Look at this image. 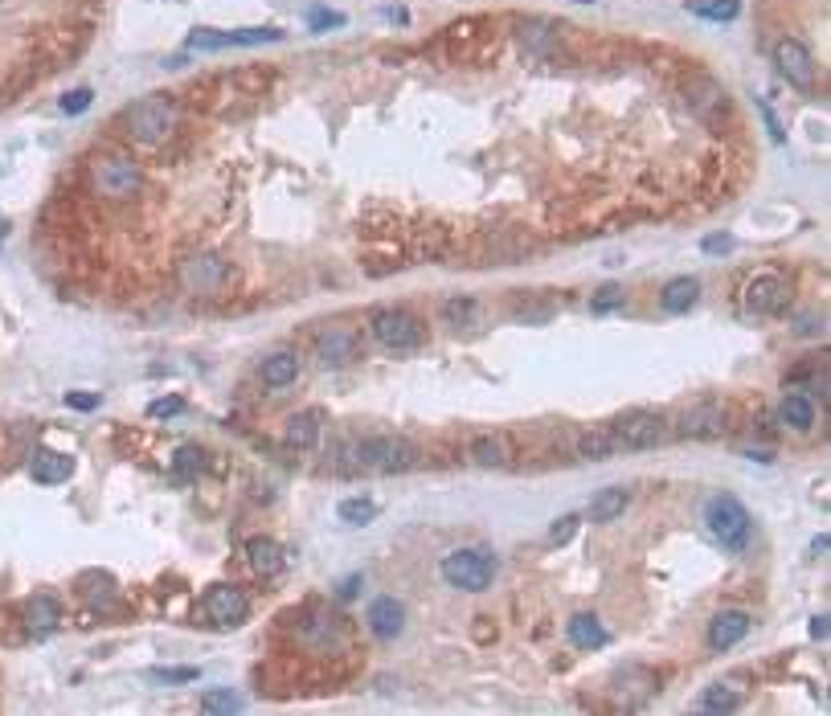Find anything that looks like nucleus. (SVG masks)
Listing matches in <instances>:
<instances>
[{
    "instance_id": "obj_29",
    "label": "nucleus",
    "mask_w": 831,
    "mask_h": 716,
    "mask_svg": "<svg viewBox=\"0 0 831 716\" xmlns=\"http://www.w3.org/2000/svg\"><path fill=\"white\" fill-rule=\"evenodd\" d=\"M471 459H475L479 467H508V463H512L508 438H504V434H475V438H471Z\"/></svg>"
},
{
    "instance_id": "obj_6",
    "label": "nucleus",
    "mask_w": 831,
    "mask_h": 716,
    "mask_svg": "<svg viewBox=\"0 0 831 716\" xmlns=\"http://www.w3.org/2000/svg\"><path fill=\"white\" fill-rule=\"evenodd\" d=\"M369 332L389 352H410V348L422 344V324L410 316L406 307H377L369 316Z\"/></svg>"
},
{
    "instance_id": "obj_18",
    "label": "nucleus",
    "mask_w": 831,
    "mask_h": 716,
    "mask_svg": "<svg viewBox=\"0 0 831 716\" xmlns=\"http://www.w3.org/2000/svg\"><path fill=\"white\" fill-rule=\"evenodd\" d=\"M365 622H369V631H373L377 639H398V635H402V626H406V606H402L398 598L381 594V598L369 602Z\"/></svg>"
},
{
    "instance_id": "obj_33",
    "label": "nucleus",
    "mask_w": 831,
    "mask_h": 716,
    "mask_svg": "<svg viewBox=\"0 0 831 716\" xmlns=\"http://www.w3.org/2000/svg\"><path fill=\"white\" fill-rule=\"evenodd\" d=\"M340 520L344 524H369L373 516H377V504L373 500H365V496H357V500H340Z\"/></svg>"
},
{
    "instance_id": "obj_38",
    "label": "nucleus",
    "mask_w": 831,
    "mask_h": 716,
    "mask_svg": "<svg viewBox=\"0 0 831 716\" xmlns=\"http://www.w3.org/2000/svg\"><path fill=\"white\" fill-rule=\"evenodd\" d=\"M578 524H582V516H561V520H553V528H549V545H565V541H574V532H578Z\"/></svg>"
},
{
    "instance_id": "obj_15",
    "label": "nucleus",
    "mask_w": 831,
    "mask_h": 716,
    "mask_svg": "<svg viewBox=\"0 0 831 716\" xmlns=\"http://www.w3.org/2000/svg\"><path fill=\"white\" fill-rule=\"evenodd\" d=\"M361 352V336L357 328L348 324H332V328H320L316 336V361L328 365V369H340V365H353Z\"/></svg>"
},
{
    "instance_id": "obj_16",
    "label": "nucleus",
    "mask_w": 831,
    "mask_h": 716,
    "mask_svg": "<svg viewBox=\"0 0 831 716\" xmlns=\"http://www.w3.org/2000/svg\"><path fill=\"white\" fill-rule=\"evenodd\" d=\"M684 95H688L692 115H696V119H705V123H713V119L725 111V91H721V82L709 78V74H692V78L684 82Z\"/></svg>"
},
{
    "instance_id": "obj_46",
    "label": "nucleus",
    "mask_w": 831,
    "mask_h": 716,
    "mask_svg": "<svg viewBox=\"0 0 831 716\" xmlns=\"http://www.w3.org/2000/svg\"><path fill=\"white\" fill-rule=\"evenodd\" d=\"M827 622H831L827 614H815V618H811V639H827V631H831Z\"/></svg>"
},
{
    "instance_id": "obj_28",
    "label": "nucleus",
    "mask_w": 831,
    "mask_h": 716,
    "mask_svg": "<svg viewBox=\"0 0 831 716\" xmlns=\"http://www.w3.org/2000/svg\"><path fill=\"white\" fill-rule=\"evenodd\" d=\"M29 471H33L37 483L54 487V483H66V479L74 475V459H70V455H58V451H37Z\"/></svg>"
},
{
    "instance_id": "obj_37",
    "label": "nucleus",
    "mask_w": 831,
    "mask_h": 716,
    "mask_svg": "<svg viewBox=\"0 0 831 716\" xmlns=\"http://www.w3.org/2000/svg\"><path fill=\"white\" fill-rule=\"evenodd\" d=\"M201 467H205L201 446H181V451L172 455V471H177V475H197Z\"/></svg>"
},
{
    "instance_id": "obj_47",
    "label": "nucleus",
    "mask_w": 831,
    "mask_h": 716,
    "mask_svg": "<svg viewBox=\"0 0 831 716\" xmlns=\"http://www.w3.org/2000/svg\"><path fill=\"white\" fill-rule=\"evenodd\" d=\"M582 5H586V0H582Z\"/></svg>"
},
{
    "instance_id": "obj_2",
    "label": "nucleus",
    "mask_w": 831,
    "mask_h": 716,
    "mask_svg": "<svg viewBox=\"0 0 831 716\" xmlns=\"http://www.w3.org/2000/svg\"><path fill=\"white\" fill-rule=\"evenodd\" d=\"M123 131L131 144L140 148H160L172 131H177V103L168 95H148L123 111Z\"/></svg>"
},
{
    "instance_id": "obj_26",
    "label": "nucleus",
    "mask_w": 831,
    "mask_h": 716,
    "mask_svg": "<svg viewBox=\"0 0 831 716\" xmlns=\"http://www.w3.org/2000/svg\"><path fill=\"white\" fill-rule=\"evenodd\" d=\"M565 635H570V643L578 647V651H598V647H606V626L594 618V614H574L570 622H565Z\"/></svg>"
},
{
    "instance_id": "obj_8",
    "label": "nucleus",
    "mask_w": 831,
    "mask_h": 716,
    "mask_svg": "<svg viewBox=\"0 0 831 716\" xmlns=\"http://www.w3.org/2000/svg\"><path fill=\"white\" fill-rule=\"evenodd\" d=\"M615 434H619L623 451H651V446L668 442L672 422L664 414H655V410H631L627 418L615 422Z\"/></svg>"
},
{
    "instance_id": "obj_34",
    "label": "nucleus",
    "mask_w": 831,
    "mask_h": 716,
    "mask_svg": "<svg viewBox=\"0 0 831 716\" xmlns=\"http://www.w3.org/2000/svg\"><path fill=\"white\" fill-rule=\"evenodd\" d=\"M242 708V696L234 688H213L201 696V712H238Z\"/></svg>"
},
{
    "instance_id": "obj_32",
    "label": "nucleus",
    "mask_w": 831,
    "mask_h": 716,
    "mask_svg": "<svg viewBox=\"0 0 831 716\" xmlns=\"http://www.w3.org/2000/svg\"><path fill=\"white\" fill-rule=\"evenodd\" d=\"M741 708V688L737 684H713L701 696V712H733Z\"/></svg>"
},
{
    "instance_id": "obj_3",
    "label": "nucleus",
    "mask_w": 831,
    "mask_h": 716,
    "mask_svg": "<svg viewBox=\"0 0 831 716\" xmlns=\"http://www.w3.org/2000/svg\"><path fill=\"white\" fill-rule=\"evenodd\" d=\"M348 455H353V471H377V475L410 471L414 459H418V451L398 434H373V438L357 442Z\"/></svg>"
},
{
    "instance_id": "obj_19",
    "label": "nucleus",
    "mask_w": 831,
    "mask_h": 716,
    "mask_svg": "<svg viewBox=\"0 0 831 716\" xmlns=\"http://www.w3.org/2000/svg\"><path fill=\"white\" fill-rule=\"evenodd\" d=\"M750 635V614L746 610H717L713 614V622H709V647L713 651H729V647H737L741 639Z\"/></svg>"
},
{
    "instance_id": "obj_14",
    "label": "nucleus",
    "mask_w": 831,
    "mask_h": 716,
    "mask_svg": "<svg viewBox=\"0 0 831 716\" xmlns=\"http://www.w3.org/2000/svg\"><path fill=\"white\" fill-rule=\"evenodd\" d=\"M299 643L312 655H336V651L348 647V622L340 614H312L308 622H303Z\"/></svg>"
},
{
    "instance_id": "obj_13",
    "label": "nucleus",
    "mask_w": 831,
    "mask_h": 716,
    "mask_svg": "<svg viewBox=\"0 0 831 716\" xmlns=\"http://www.w3.org/2000/svg\"><path fill=\"white\" fill-rule=\"evenodd\" d=\"M267 41H283V29L258 25V29H197L189 37V50H230V46H267Z\"/></svg>"
},
{
    "instance_id": "obj_31",
    "label": "nucleus",
    "mask_w": 831,
    "mask_h": 716,
    "mask_svg": "<svg viewBox=\"0 0 831 716\" xmlns=\"http://www.w3.org/2000/svg\"><path fill=\"white\" fill-rule=\"evenodd\" d=\"M688 13L701 21H713V25H725L741 13V0H688Z\"/></svg>"
},
{
    "instance_id": "obj_25",
    "label": "nucleus",
    "mask_w": 831,
    "mask_h": 716,
    "mask_svg": "<svg viewBox=\"0 0 831 716\" xmlns=\"http://www.w3.org/2000/svg\"><path fill=\"white\" fill-rule=\"evenodd\" d=\"M283 438H287L291 451H312V446L320 442V414H316V410H299V414H291Z\"/></svg>"
},
{
    "instance_id": "obj_35",
    "label": "nucleus",
    "mask_w": 831,
    "mask_h": 716,
    "mask_svg": "<svg viewBox=\"0 0 831 716\" xmlns=\"http://www.w3.org/2000/svg\"><path fill=\"white\" fill-rule=\"evenodd\" d=\"M475 311H479V303H475L471 295H455V299H447V303H443V320H447V324H455V328H463V324L475 316Z\"/></svg>"
},
{
    "instance_id": "obj_45",
    "label": "nucleus",
    "mask_w": 831,
    "mask_h": 716,
    "mask_svg": "<svg viewBox=\"0 0 831 716\" xmlns=\"http://www.w3.org/2000/svg\"><path fill=\"white\" fill-rule=\"evenodd\" d=\"M733 246V238H725V234H713V238H705V250L709 254H725Z\"/></svg>"
},
{
    "instance_id": "obj_23",
    "label": "nucleus",
    "mask_w": 831,
    "mask_h": 716,
    "mask_svg": "<svg viewBox=\"0 0 831 716\" xmlns=\"http://www.w3.org/2000/svg\"><path fill=\"white\" fill-rule=\"evenodd\" d=\"M696 299H701V283H696L692 275H680V279L664 283V291H660V307L668 311V316H684V311L696 307Z\"/></svg>"
},
{
    "instance_id": "obj_42",
    "label": "nucleus",
    "mask_w": 831,
    "mask_h": 716,
    "mask_svg": "<svg viewBox=\"0 0 831 716\" xmlns=\"http://www.w3.org/2000/svg\"><path fill=\"white\" fill-rule=\"evenodd\" d=\"M99 401H103L99 393H86V389H78V393H66V406H74V410H86V414H91V410H99Z\"/></svg>"
},
{
    "instance_id": "obj_11",
    "label": "nucleus",
    "mask_w": 831,
    "mask_h": 716,
    "mask_svg": "<svg viewBox=\"0 0 831 716\" xmlns=\"http://www.w3.org/2000/svg\"><path fill=\"white\" fill-rule=\"evenodd\" d=\"M725 430H729V406H725V401H717V397H701L676 422L680 438H721Z\"/></svg>"
},
{
    "instance_id": "obj_40",
    "label": "nucleus",
    "mask_w": 831,
    "mask_h": 716,
    "mask_svg": "<svg viewBox=\"0 0 831 716\" xmlns=\"http://www.w3.org/2000/svg\"><path fill=\"white\" fill-rule=\"evenodd\" d=\"M91 99H95V95L86 91V86H78V91H70V95L62 99V111H66V115H82L86 107H91Z\"/></svg>"
},
{
    "instance_id": "obj_5",
    "label": "nucleus",
    "mask_w": 831,
    "mask_h": 716,
    "mask_svg": "<svg viewBox=\"0 0 831 716\" xmlns=\"http://www.w3.org/2000/svg\"><path fill=\"white\" fill-rule=\"evenodd\" d=\"M705 524H709V532L717 536V541H721L725 549H733V553H741V549L750 545L754 516H750V508L741 504L737 496H717V500H709Z\"/></svg>"
},
{
    "instance_id": "obj_41",
    "label": "nucleus",
    "mask_w": 831,
    "mask_h": 716,
    "mask_svg": "<svg viewBox=\"0 0 831 716\" xmlns=\"http://www.w3.org/2000/svg\"><path fill=\"white\" fill-rule=\"evenodd\" d=\"M181 410H185L181 397H160V401H152V406H148L152 418H172V414H181Z\"/></svg>"
},
{
    "instance_id": "obj_24",
    "label": "nucleus",
    "mask_w": 831,
    "mask_h": 716,
    "mask_svg": "<svg viewBox=\"0 0 831 716\" xmlns=\"http://www.w3.org/2000/svg\"><path fill=\"white\" fill-rule=\"evenodd\" d=\"M619 451L623 446H619L615 426H590V430L578 434V459H610Z\"/></svg>"
},
{
    "instance_id": "obj_30",
    "label": "nucleus",
    "mask_w": 831,
    "mask_h": 716,
    "mask_svg": "<svg viewBox=\"0 0 831 716\" xmlns=\"http://www.w3.org/2000/svg\"><path fill=\"white\" fill-rule=\"evenodd\" d=\"M627 512V491L623 487H606L598 491V496L590 500V520L594 524H610V520H619Z\"/></svg>"
},
{
    "instance_id": "obj_10",
    "label": "nucleus",
    "mask_w": 831,
    "mask_h": 716,
    "mask_svg": "<svg viewBox=\"0 0 831 716\" xmlns=\"http://www.w3.org/2000/svg\"><path fill=\"white\" fill-rule=\"evenodd\" d=\"M774 66H778V74L791 82V86H799V91H811V86L819 82V66H815V54L803 46L799 37H782L778 46H774Z\"/></svg>"
},
{
    "instance_id": "obj_17",
    "label": "nucleus",
    "mask_w": 831,
    "mask_h": 716,
    "mask_svg": "<svg viewBox=\"0 0 831 716\" xmlns=\"http://www.w3.org/2000/svg\"><path fill=\"white\" fill-rule=\"evenodd\" d=\"M21 622H25V631L29 635H54L58 626H62V602L54 594H33L25 606H21Z\"/></svg>"
},
{
    "instance_id": "obj_44",
    "label": "nucleus",
    "mask_w": 831,
    "mask_h": 716,
    "mask_svg": "<svg viewBox=\"0 0 831 716\" xmlns=\"http://www.w3.org/2000/svg\"><path fill=\"white\" fill-rule=\"evenodd\" d=\"M332 25H344V17L340 13H324V9L312 13V29H332Z\"/></svg>"
},
{
    "instance_id": "obj_9",
    "label": "nucleus",
    "mask_w": 831,
    "mask_h": 716,
    "mask_svg": "<svg viewBox=\"0 0 831 716\" xmlns=\"http://www.w3.org/2000/svg\"><path fill=\"white\" fill-rule=\"evenodd\" d=\"M741 303H746V311H754V316H778V311H786V303H791V283L778 271H758L741 287Z\"/></svg>"
},
{
    "instance_id": "obj_43",
    "label": "nucleus",
    "mask_w": 831,
    "mask_h": 716,
    "mask_svg": "<svg viewBox=\"0 0 831 716\" xmlns=\"http://www.w3.org/2000/svg\"><path fill=\"white\" fill-rule=\"evenodd\" d=\"M758 111H762V119H766L770 140H774V144H782V140H786V131H782V123H778V115L770 111V103H766V99H758Z\"/></svg>"
},
{
    "instance_id": "obj_1",
    "label": "nucleus",
    "mask_w": 831,
    "mask_h": 716,
    "mask_svg": "<svg viewBox=\"0 0 831 716\" xmlns=\"http://www.w3.org/2000/svg\"><path fill=\"white\" fill-rule=\"evenodd\" d=\"M86 181H91V193L103 197V201H136L140 189H144V168L136 164V156H123V152H103L91 160L86 168Z\"/></svg>"
},
{
    "instance_id": "obj_12",
    "label": "nucleus",
    "mask_w": 831,
    "mask_h": 716,
    "mask_svg": "<svg viewBox=\"0 0 831 716\" xmlns=\"http://www.w3.org/2000/svg\"><path fill=\"white\" fill-rule=\"evenodd\" d=\"M201 610H205V618L213 622V626H238V622H246V614H250V598H246V590L242 586H230V581H217V586H209L205 590V598H201Z\"/></svg>"
},
{
    "instance_id": "obj_39",
    "label": "nucleus",
    "mask_w": 831,
    "mask_h": 716,
    "mask_svg": "<svg viewBox=\"0 0 831 716\" xmlns=\"http://www.w3.org/2000/svg\"><path fill=\"white\" fill-rule=\"evenodd\" d=\"M152 676H156V680H168V684H193L201 671H197V667H156Z\"/></svg>"
},
{
    "instance_id": "obj_36",
    "label": "nucleus",
    "mask_w": 831,
    "mask_h": 716,
    "mask_svg": "<svg viewBox=\"0 0 831 716\" xmlns=\"http://www.w3.org/2000/svg\"><path fill=\"white\" fill-rule=\"evenodd\" d=\"M623 303H627V291H623L619 283H606V287L590 299V311H594V316H606V311H619Z\"/></svg>"
},
{
    "instance_id": "obj_27",
    "label": "nucleus",
    "mask_w": 831,
    "mask_h": 716,
    "mask_svg": "<svg viewBox=\"0 0 831 716\" xmlns=\"http://www.w3.org/2000/svg\"><path fill=\"white\" fill-rule=\"evenodd\" d=\"M778 422H782L786 430L807 434V430L815 426V406H811V397H807V393H786V397H782V406H778Z\"/></svg>"
},
{
    "instance_id": "obj_7",
    "label": "nucleus",
    "mask_w": 831,
    "mask_h": 716,
    "mask_svg": "<svg viewBox=\"0 0 831 716\" xmlns=\"http://www.w3.org/2000/svg\"><path fill=\"white\" fill-rule=\"evenodd\" d=\"M230 262L222 254H213V250H197L181 262V287L189 295H217V291H226L230 283Z\"/></svg>"
},
{
    "instance_id": "obj_4",
    "label": "nucleus",
    "mask_w": 831,
    "mask_h": 716,
    "mask_svg": "<svg viewBox=\"0 0 831 716\" xmlns=\"http://www.w3.org/2000/svg\"><path fill=\"white\" fill-rule=\"evenodd\" d=\"M439 573H443V581H447L451 590L484 594V590L492 586V577H496V561H492L488 549H479V545H471V549H451V553L443 557Z\"/></svg>"
},
{
    "instance_id": "obj_20",
    "label": "nucleus",
    "mask_w": 831,
    "mask_h": 716,
    "mask_svg": "<svg viewBox=\"0 0 831 716\" xmlns=\"http://www.w3.org/2000/svg\"><path fill=\"white\" fill-rule=\"evenodd\" d=\"M520 46L529 50L533 58H557V50H561V25H553V21H545V17H533V21H524L520 25Z\"/></svg>"
},
{
    "instance_id": "obj_22",
    "label": "nucleus",
    "mask_w": 831,
    "mask_h": 716,
    "mask_svg": "<svg viewBox=\"0 0 831 716\" xmlns=\"http://www.w3.org/2000/svg\"><path fill=\"white\" fill-rule=\"evenodd\" d=\"M258 373H262V385H267V389H287L299 377V352H291V348L271 352Z\"/></svg>"
},
{
    "instance_id": "obj_21",
    "label": "nucleus",
    "mask_w": 831,
    "mask_h": 716,
    "mask_svg": "<svg viewBox=\"0 0 831 716\" xmlns=\"http://www.w3.org/2000/svg\"><path fill=\"white\" fill-rule=\"evenodd\" d=\"M246 561H250V569L258 577H275L287 557H283V545L275 541V536H250V541H246Z\"/></svg>"
}]
</instances>
